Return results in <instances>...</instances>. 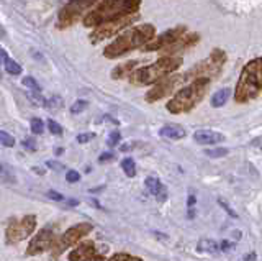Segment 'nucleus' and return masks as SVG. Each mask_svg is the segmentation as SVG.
<instances>
[{
	"instance_id": "ea45409f",
	"label": "nucleus",
	"mask_w": 262,
	"mask_h": 261,
	"mask_svg": "<svg viewBox=\"0 0 262 261\" xmlns=\"http://www.w3.org/2000/svg\"><path fill=\"white\" fill-rule=\"evenodd\" d=\"M48 166L53 168V169H62V165H59V163H54V161H49Z\"/></svg>"
},
{
	"instance_id": "f257e3e1",
	"label": "nucleus",
	"mask_w": 262,
	"mask_h": 261,
	"mask_svg": "<svg viewBox=\"0 0 262 261\" xmlns=\"http://www.w3.org/2000/svg\"><path fill=\"white\" fill-rule=\"evenodd\" d=\"M154 35H156V28L149 25V23H143V25L126 30L117 39H113V43H110L105 48L103 56L108 59L120 58V56L126 54L128 51H133L136 48L144 46L147 42H151Z\"/></svg>"
},
{
	"instance_id": "9b49d317",
	"label": "nucleus",
	"mask_w": 262,
	"mask_h": 261,
	"mask_svg": "<svg viewBox=\"0 0 262 261\" xmlns=\"http://www.w3.org/2000/svg\"><path fill=\"white\" fill-rule=\"evenodd\" d=\"M136 18H138V15L133 13V15H128V17H121L117 20H112V22H105L94 30V33H90V42L95 43V45L100 43V42H103V39L117 35L118 31H121L123 28L131 25Z\"/></svg>"
},
{
	"instance_id": "b1692460",
	"label": "nucleus",
	"mask_w": 262,
	"mask_h": 261,
	"mask_svg": "<svg viewBox=\"0 0 262 261\" xmlns=\"http://www.w3.org/2000/svg\"><path fill=\"white\" fill-rule=\"evenodd\" d=\"M106 261H143V259L133 255H128V253H117V255H113Z\"/></svg>"
},
{
	"instance_id": "cd10ccee",
	"label": "nucleus",
	"mask_w": 262,
	"mask_h": 261,
	"mask_svg": "<svg viewBox=\"0 0 262 261\" xmlns=\"http://www.w3.org/2000/svg\"><path fill=\"white\" fill-rule=\"evenodd\" d=\"M0 143L5 145V146H13L15 145V140H13V136L10 133H7V132H0Z\"/></svg>"
},
{
	"instance_id": "a878e982",
	"label": "nucleus",
	"mask_w": 262,
	"mask_h": 261,
	"mask_svg": "<svg viewBox=\"0 0 262 261\" xmlns=\"http://www.w3.org/2000/svg\"><path fill=\"white\" fill-rule=\"evenodd\" d=\"M228 153H229L228 148H216V150H207V151H205V154L210 156V158H223V156H226Z\"/></svg>"
},
{
	"instance_id": "c756f323",
	"label": "nucleus",
	"mask_w": 262,
	"mask_h": 261,
	"mask_svg": "<svg viewBox=\"0 0 262 261\" xmlns=\"http://www.w3.org/2000/svg\"><path fill=\"white\" fill-rule=\"evenodd\" d=\"M85 107H87V102H85V101H77V102L71 107V112H72V113H79V112L84 110Z\"/></svg>"
},
{
	"instance_id": "f8f14e48",
	"label": "nucleus",
	"mask_w": 262,
	"mask_h": 261,
	"mask_svg": "<svg viewBox=\"0 0 262 261\" xmlns=\"http://www.w3.org/2000/svg\"><path fill=\"white\" fill-rule=\"evenodd\" d=\"M56 242H57V232L53 227H46L31 238L28 248H27V255L35 256V255H39V253H45L48 250H53Z\"/></svg>"
},
{
	"instance_id": "dca6fc26",
	"label": "nucleus",
	"mask_w": 262,
	"mask_h": 261,
	"mask_svg": "<svg viewBox=\"0 0 262 261\" xmlns=\"http://www.w3.org/2000/svg\"><path fill=\"white\" fill-rule=\"evenodd\" d=\"M193 140L200 145H215L225 142V135L213 132V130H199V132H195Z\"/></svg>"
},
{
	"instance_id": "5701e85b",
	"label": "nucleus",
	"mask_w": 262,
	"mask_h": 261,
	"mask_svg": "<svg viewBox=\"0 0 262 261\" xmlns=\"http://www.w3.org/2000/svg\"><path fill=\"white\" fill-rule=\"evenodd\" d=\"M5 71L8 72V74H12V76H18V74H21V66L16 61L8 58L5 61Z\"/></svg>"
},
{
	"instance_id": "f03ea898",
	"label": "nucleus",
	"mask_w": 262,
	"mask_h": 261,
	"mask_svg": "<svg viewBox=\"0 0 262 261\" xmlns=\"http://www.w3.org/2000/svg\"><path fill=\"white\" fill-rule=\"evenodd\" d=\"M141 0H103V2L85 15V27H98L105 22H112L121 17H128L138 12Z\"/></svg>"
},
{
	"instance_id": "58836bf2",
	"label": "nucleus",
	"mask_w": 262,
	"mask_h": 261,
	"mask_svg": "<svg viewBox=\"0 0 262 261\" xmlns=\"http://www.w3.org/2000/svg\"><path fill=\"white\" fill-rule=\"evenodd\" d=\"M110 159H113V154L112 153H105V154H102V156H100V163L110 161Z\"/></svg>"
},
{
	"instance_id": "39448f33",
	"label": "nucleus",
	"mask_w": 262,
	"mask_h": 261,
	"mask_svg": "<svg viewBox=\"0 0 262 261\" xmlns=\"http://www.w3.org/2000/svg\"><path fill=\"white\" fill-rule=\"evenodd\" d=\"M180 64H182V58L180 56H162L161 59H158L154 64L149 66L135 69L129 76V83L135 86H149L161 81L162 77H166L172 72H176Z\"/></svg>"
},
{
	"instance_id": "6ab92c4d",
	"label": "nucleus",
	"mask_w": 262,
	"mask_h": 261,
	"mask_svg": "<svg viewBox=\"0 0 262 261\" xmlns=\"http://www.w3.org/2000/svg\"><path fill=\"white\" fill-rule=\"evenodd\" d=\"M159 135L164 138H170V140H180L185 136V130L180 125H166L159 130Z\"/></svg>"
},
{
	"instance_id": "20e7f679",
	"label": "nucleus",
	"mask_w": 262,
	"mask_h": 261,
	"mask_svg": "<svg viewBox=\"0 0 262 261\" xmlns=\"http://www.w3.org/2000/svg\"><path fill=\"white\" fill-rule=\"evenodd\" d=\"M208 86H210V79L205 77L192 79L190 84L179 89V92L167 102L166 105L167 110L170 113H176V115L193 110L203 101V97L207 95Z\"/></svg>"
},
{
	"instance_id": "2eb2a0df",
	"label": "nucleus",
	"mask_w": 262,
	"mask_h": 261,
	"mask_svg": "<svg viewBox=\"0 0 262 261\" xmlns=\"http://www.w3.org/2000/svg\"><path fill=\"white\" fill-rule=\"evenodd\" d=\"M199 39H200L199 33H187V31H185V33L180 38H177L170 46L164 48V50H161V51H162L164 56H176L180 51H185V50H188V48L195 46L196 43H199Z\"/></svg>"
},
{
	"instance_id": "393cba45",
	"label": "nucleus",
	"mask_w": 262,
	"mask_h": 261,
	"mask_svg": "<svg viewBox=\"0 0 262 261\" xmlns=\"http://www.w3.org/2000/svg\"><path fill=\"white\" fill-rule=\"evenodd\" d=\"M43 130H45L43 120H39V118H33L31 120V132L33 133H35V135H41V133H43Z\"/></svg>"
},
{
	"instance_id": "423d86ee",
	"label": "nucleus",
	"mask_w": 262,
	"mask_h": 261,
	"mask_svg": "<svg viewBox=\"0 0 262 261\" xmlns=\"http://www.w3.org/2000/svg\"><path fill=\"white\" fill-rule=\"evenodd\" d=\"M226 63V53L220 48H215L207 59H203L200 63H196L195 66L185 72V79H199V77H205V79H213L216 77L221 69H223Z\"/></svg>"
},
{
	"instance_id": "79ce46f5",
	"label": "nucleus",
	"mask_w": 262,
	"mask_h": 261,
	"mask_svg": "<svg viewBox=\"0 0 262 261\" xmlns=\"http://www.w3.org/2000/svg\"><path fill=\"white\" fill-rule=\"evenodd\" d=\"M254 145H256V146H259V148L262 150V138H257V140L254 142Z\"/></svg>"
},
{
	"instance_id": "f704fd0d",
	"label": "nucleus",
	"mask_w": 262,
	"mask_h": 261,
	"mask_svg": "<svg viewBox=\"0 0 262 261\" xmlns=\"http://www.w3.org/2000/svg\"><path fill=\"white\" fill-rule=\"evenodd\" d=\"M220 248H221V251H229V250H233L234 248V243H229V242H223L220 245Z\"/></svg>"
},
{
	"instance_id": "72a5a7b5",
	"label": "nucleus",
	"mask_w": 262,
	"mask_h": 261,
	"mask_svg": "<svg viewBox=\"0 0 262 261\" xmlns=\"http://www.w3.org/2000/svg\"><path fill=\"white\" fill-rule=\"evenodd\" d=\"M94 136H95L94 133H82V135L77 136V142H79V143H87V142L92 140Z\"/></svg>"
},
{
	"instance_id": "f3484780",
	"label": "nucleus",
	"mask_w": 262,
	"mask_h": 261,
	"mask_svg": "<svg viewBox=\"0 0 262 261\" xmlns=\"http://www.w3.org/2000/svg\"><path fill=\"white\" fill-rule=\"evenodd\" d=\"M144 184L147 187V191H149L159 202H164V200L167 199V189H166V186H164L158 177H152V176L146 177Z\"/></svg>"
},
{
	"instance_id": "a19ab883",
	"label": "nucleus",
	"mask_w": 262,
	"mask_h": 261,
	"mask_svg": "<svg viewBox=\"0 0 262 261\" xmlns=\"http://www.w3.org/2000/svg\"><path fill=\"white\" fill-rule=\"evenodd\" d=\"M195 204V195H188V200H187V206H188V209H190L192 206Z\"/></svg>"
},
{
	"instance_id": "37998d69",
	"label": "nucleus",
	"mask_w": 262,
	"mask_h": 261,
	"mask_svg": "<svg viewBox=\"0 0 262 261\" xmlns=\"http://www.w3.org/2000/svg\"><path fill=\"white\" fill-rule=\"evenodd\" d=\"M254 256H256V255H254V253H251V255H248V256L244 258V261H254Z\"/></svg>"
},
{
	"instance_id": "7c9ffc66",
	"label": "nucleus",
	"mask_w": 262,
	"mask_h": 261,
	"mask_svg": "<svg viewBox=\"0 0 262 261\" xmlns=\"http://www.w3.org/2000/svg\"><path fill=\"white\" fill-rule=\"evenodd\" d=\"M66 179H68L69 183H77L79 179H80V176H79V173L77 171H68V174H66Z\"/></svg>"
},
{
	"instance_id": "7ed1b4c3",
	"label": "nucleus",
	"mask_w": 262,
	"mask_h": 261,
	"mask_svg": "<svg viewBox=\"0 0 262 261\" xmlns=\"http://www.w3.org/2000/svg\"><path fill=\"white\" fill-rule=\"evenodd\" d=\"M262 92V58H254L244 64L234 89V101L246 104L257 99Z\"/></svg>"
},
{
	"instance_id": "6e6552de",
	"label": "nucleus",
	"mask_w": 262,
	"mask_h": 261,
	"mask_svg": "<svg viewBox=\"0 0 262 261\" xmlns=\"http://www.w3.org/2000/svg\"><path fill=\"white\" fill-rule=\"evenodd\" d=\"M98 0H72L64 9L59 12V20H57V27L59 28H68L74 25L76 22L80 20L85 10L95 5Z\"/></svg>"
},
{
	"instance_id": "2f4dec72",
	"label": "nucleus",
	"mask_w": 262,
	"mask_h": 261,
	"mask_svg": "<svg viewBox=\"0 0 262 261\" xmlns=\"http://www.w3.org/2000/svg\"><path fill=\"white\" fill-rule=\"evenodd\" d=\"M218 202H220V206L223 207V209H225V210L228 212L229 215H231V217H234V218L237 217V215H236V212H234V210H233L231 207H229V206H228V204H226V202H225L223 199H218Z\"/></svg>"
},
{
	"instance_id": "4468645a",
	"label": "nucleus",
	"mask_w": 262,
	"mask_h": 261,
	"mask_svg": "<svg viewBox=\"0 0 262 261\" xmlns=\"http://www.w3.org/2000/svg\"><path fill=\"white\" fill-rule=\"evenodd\" d=\"M184 33H185V27L170 28L167 31H164V33H161L159 36H154L151 42H147L143 50L144 51H161V50H164V48L170 46L177 38H180Z\"/></svg>"
},
{
	"instance_id": "e433bc0d",
	"label": "nucleus",
	"mask_w": 262,
	"mask_h": 261,
	"mask_svg": "<svg viewBox=\"0 0 262 261\" xmlns=\"http://www.w3.org/2000/svg\"><path fill=\"white\" fill-rule=\"evenodd\" d=\"M23 146H25V148H28V150H35L36 148V146H35V142H33V140H25L23 142Z\"/></svg>"
},
{
	"instance_id": "c9c22d12",
	"label": "nucleus",
	"mask_w": 262,
	"mask_h": 261,
	"mask_svg": "<svg viewBox=\"0 0 262 261\" xmlns=\"http://www.w3.org/2000/svg\"><path fill=\"white\" fill-rule=\"evenodd\" d=\"M48 195L51 197L53 200H62V195L59 194V192H54V191H49L48 192Z\"/></svg>"
},
{
	"instance_id": "c03bdc74",
	"label": "nucleus",
	"mask_w": 262,
	"mask_h": 261,
	"mask_svg": "<svg viewBox=\"0 0 262 261\" xmlns=\"http://www.w3.org/2000/svg\"><path fill=\"white\" fill-rule=\"evenodd\" d=\"M0 79H2V74H0Z\"/></svg>"
},
{
	"instance_id": "aec40b11",
	"label": "nucleus",
	"mask_w": 262,
	"mask_h": 261,
	"mask_svg": "<svg viewBox=\"0 0 262 261\" xmlns=\"http://www.w3.org/2000/svg\"><path fill=\"white\" fill-rule=\"evenodd\" d=\"M196 250L199 251H205V253H211V255H216L218 251H221L218 242L211 240V238H202L199 243H196Z\"/></svg>"
},
{
	"instance_id": "a211bd4d",
	"label": "nucleus",
	"mask_w": 262,
	"mask_h": 261,
	"mask_svg": "<svg viewBox=\"0 0 262 261\" xmlns=\"http://www.w3.org/2000/svg\"><path fill=\"white\" fill-rule=\"evenodd\" d=\"M138 66V61H125L118 64L117 68L112 71V77L113 79H123V77H129L131 72H133Z\"/></svg>"
},
{
	"instance_id": "1a4fd4ad",
	"label": "nucleus",
	"mask_w": 262,
	"mask_h": 261,
	"mask_svg": "<svg viewBox=\"0 0 262 261\" xmlns=\"http://www.w3.org/2000/svg\"><path fill=\"white\" fill-rule=\"evenodd\" d=\"M184 81H187V79H185V74H184V76L169 74V76H166V77H162L161 81H158V83H156L154 87H151L149 91H147V94H146V97H144L146 102L152 104V102H158V101L164 99V97L170 95L180 84L184 83Z\"/></svg>"
},
{
	"instance_id": "9d476101",
	"label": "nucleus",
	"mask_w": 262,
	"mask_h": 261,
	"mask_svg": "<svg viewBox=\"0 0 262 261\" xmlns=\"http://www.w3.org/2000/svg\"><path fill=\"white\" fill-rule=\"evenodd\" d=\"M36 228V217L35 215H25L20 220H13L10 225L7 227V242L8 243H20L27 240L28 236L35 232Z\"/></svg>"
},
{
	"instance_id": "c85d7f7f",
	"label": "nucleus",
	"mask_w": 262,
	"mask_h": 261,
	"mask_svg": "<svg viewBox=\"0 0 262 261\" xmlns=\"http://www.w3.org/2000/svg\"><path fill=\"white\" fill-rule=\"evenodd\" d=\"M48 128H49V132L54 133V135H61V133H62L61 125L57 124V122H54V120H49V122H48Z\"/></svg>"
},
{
	"instance_id": "4be33fe9",
	"label": "nucleus",
	"mask_w": 262,
	"mask_h": 261,
	"mask_svg": "<svg viewBox=\"0 0 262 261\" xmlns=\"http://www.w3.org/2000/svg\"><path fill=\"white\" fill-rule=\"evenodd\" d=\"M121 168H123V171H125V174L128 177H135V174H136V165H135V161L131 159V158L123 159L121 161Z\"/></svg>"
},
{
	"instance_id": "bb28decb",
	"label": "nucleus",
	"mask_w": 262,
	"mask_h": 261,
	"mask_svg": "<svg viewBox=\"0 0 262 261\" xmlns=\"http://www.w3.org/2000/svg\"><path fill=\"white\" fill-rule=\"evenodd\" d=\"M23 86H27L28 89H31V91L33 92H39L41 91V87H39V84L36 83V81L35 79H33V77H25L23 79Z\"/></svg>"
},
{
	"instance_id": "ddd939ff",
	"label": "nucleus",
	"mask_w": 262,
	"mask_h": 261,
	"mask_svg": "<svg viewBox=\"0 0 262 261\" xmlns=\"http://www.w3.org/2000/svg\"><path fill=\"white\" fill-rule=\"evenodd\" d=\"M105 253L103 250H98L95 242L85 240L82 242L76 250L69 253V261H103Z\"/></svg>"
},
{
	"instance_id": "0eeeda50",
	"label": "nucleus",
	"mask_w": 262,
	"mask_h": 261,
	"mask_svg": "<svg viewBox=\"0 0 262 261\" xmlns=\"http://www.w3.org/2000/svg\"><path fill=\"white\" fill-rule=\"evenodd\" d=\"M94 230V225L92 224H87V222H82L71 227L69 230H66L59 238H57L56 245H54V251H53V258H57L61 255L62 251H66L68 248L74 247L76 243H79L84 236H87L90 232Z\"/></svg>"
},
{
	"instance_id": "4c0bfd02",
	"label": "nucleus",
	"mask_w": 262,
	"mask_h": 261,
	"mask_svg": "<svg viewBox=\"0 0 262 261\" xmlns=\"http://www.w3.org/2000/svg\"><path fill=\"white\" fill-rule=\"evenodd\" d=\"M8 59V56H7V51L4 50L2 46H0V63H5Z\"/></svg>"
},
{
	"instance_id": "412c9836",
	"label": "nucleus",
	"mask_w": 262,
	"mask_h": 261,
	"mask_svg": "<svg viewBox=\"0 0 262 261\" xmlns=\"http://www.w3.org/2000/svg\"><path fill=\"white\" fill-rule=\"evenodd\" d=\"M229 95H231V89L229 87L220 89V91H216L211 97V107H223L226 101L229 99Z\"/></svg>"
},
{
	"instance_id": "473e14b6",
	"label": "nucleus",
	"mask_w": 262,
	"mask_h": 261,
	"mask_svg": "<svg viewBox=\"0 0 262 261\" xmlns=\"http://www.w3.org/2000/svg\"><path fill=\"white\" fill-rule=\"evenodd\" d=\"M120 132H113L112 135H110V138H108V145L110 146H115V145H118V142H120Z\"/></svg>"
}]
</instances>
